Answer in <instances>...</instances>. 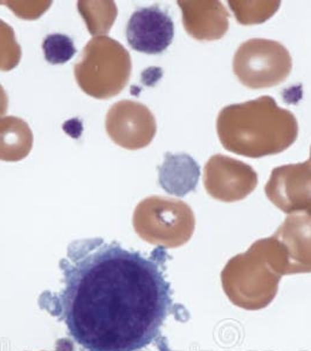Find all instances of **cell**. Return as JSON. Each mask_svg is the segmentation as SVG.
I'll return each instance as SVG.
<instances>
[{"instance_id": "obj_1", "label": "cell", "mask_w": 311, "mask_h": 351, "mask_svg": "<svg viewBox=\"0 0 311 351\" xmlns=\"http://www.w3.org/2000/svg\"><path fill=\"white\" fill-rule=\"evenodd\" d=\"M168 254L150 256L102 238L75 240L59 267L64 289L49 311L87 351H140L160 339L173 308Z\"/></svg>"}, {"instance_id": "obj_2", "label": "cell", "mask_w": 311, "mask_h": 351, "mask_svg": "<svg viewBox=\"0 0 311 351\" xmlns=\"http://www.w3.org/2000/svg\"><path fill=\"white\" fill-rule=\"evenodd\" d=\"M216 132L228 152L261 158L277 155L293 145L299 136V123L293 112L264 95L221 109Z\"/></svg>"}, {"instance_id": "obj_3", "label": "cell", "mask_w": 311, "mask_h": 351, "mask_svg": "<svg viewBox=\"0 0 311 351\" xmlns=\"http://www.w3.org/2000/svg\"><path fill=\"white\" fill-rule=\"evenodd\" d=\"M287 260L279 241L260 239L247 252L233 256L221 271V285L232 304L246 311H260L275 299Z\"/></svg>"}, {"instance_id": "obj_4", "label": "cell", "mask_w": 311, "mask_h": 351, "mask_svg": "<svg viewBox=\"0 0 311 351\" xmlns=\"http://www.w3.org/2000/svg\"><path fill=\"white\" fill-rule=\"evenodd\" d=\"M132 58L122 45L107 36H95L74 66L76 82L87 95L107 100L119 95L132 75Z\"/></svg>"}, {"instance_id": "obj_5", "label": "cell", "mask_w": 311, "mask_h": 351, "mask_svg": "<svg viewBox=\"0 0 311 351\" xmlns=\"http://www.w3.org/2000/svg\"><path fill=\"white\" fill-rule=\"evenodd\" d=\"M134 225L136 232L149 243L160 247L176 248L191 239L196 217L183 200L151 196L137 205Z\"/></svg>"}, {"instance_id": "obj_6", "label": "cell", "mask_w": 311, "mask_h": 351, "mask_svg": "<svg viewBox=\"0 0 311 351\" xmlns=\"http://www.w3.org/2000/svg\"><path fill=\"white\" fill-rule=\"evenodd\" d=\"M293 68L290 53L269 39H251L240 45L233 58V72L251 89L275 87L287 80Z\"/></svg>"}, {"instance_id": "obj_7", "label": "cell", "mask_w": 311, "mask_h": 351, "mask_svg": "<svg viewBox=\"0 0 311 351\" xmlns=\"http://www.w3.org/2000/svg\"><path fill=\"white\" fill-rule=\"evenodd\" d=\"M258 173L251 165L228 156H212L203 168V185L214 199L234 203L249 196L258 186Z\"/></svg>"}, {"instance_id": "obj_8", "label": "cell", "mask_w": 311, "mask_h": 351, "mask_svg": "<svg viewBox=\"0 0 311 351\" xmlns=\"http://www.w3.org/2000/svg\"><path fill=\"white\" fill-rule=\"evenodd\" d=\"M105 129L117 145L128 150H138L151 143L157 124L155 116L145 104L124 100L109 109Z\"/></svg>"}, {"instance_id": "obj_9", "label": "cell", "mask_w": 311, "mask_h": 351, "mask_svg": "<svg viewBox=\"0 0 311 351\" xmlns=\"http://www.w3.org/2000/svg\"><path fill=\"white\" fill-rule=\"evenodd\" d=\"M264 192L268 199L284 213L311 216V160L274 169Z\"/></svg>"}, {"instance_id": "obj_10", "label": "cell", "mask_w": 311, "mask_h": 351, "mask_svg": "<svg viewBox=\"0 0 311 351\" xmlns=\"http://www.w3.org/2000/svg\"><path fill=\"white\" fill-rule=\"evenodd\" d=\"M125 36L130 47L144 54H160L172 44L175 24L171 16L158 5L140 8L129 19Z\"/></svg>"}, {"instance_id": "obj_11", "label": "cell", "mask_w": 311, "mask_h": 351, "mask_svg": "<svg viewBox=\"0 0 311 351\" xmlns=\"http://www.w3.org/2000/svg\"><path fill=\"white\" fill-rule=\"evenodd\" d=\"M185 31L199 41L219 40L229 28V14L218 0H182Z\"/></svg>"}, {"instance_id": "obj_12", "label": "cell", "mask_w": 311, "mask_h": 351, "mask_svg": "<svg viewBox=\"0 0 311 351\" xmlns=\"http://www.w3.org/2000/svg\"><path fill=\"white\" fill-rule=\"evenodd\" d=\"M273 237L284 250L287 260L286 276L311 273L310 215H289Z\"/></svg>"}, {"instance_id": "obj_13", "label": "cell", "mask_w": 311, "mask_h": 351, "mask_svg": "<svg viewBox=\"0 0 311 351\" xmlns=\"http://www.w3.org/2000/svg\"><path fill=\"white\" fill-rule=\"evenodd\" d=\"M158 182L163 190L173 196L185 197L196 190L200 168L191 156L166 152L163 164L158 168Z\"/></svg>"}, {"instance_id": "obj_14", "label": "cell", "mask_w": 311, "mask_h": 351, "mask_svg": "<svg viewBox=\"0 0 311 351\" xmlns=\"http://www.w3.org/2000/svg\"><path fill=\"white\" fill-rule=\"evenodd\" d=\"M33 140L32 130L21 117H0V160H24L32 150Z\"/></svg>"}, {"instance_id": "obj_15", "label": "cell", "mask_w": 311, "mask_h": 351, "mask_svg": "<svg viewBox=\"0 0 311 351\" xmlns=\"http://www.w3.org/2000/svg\"><path fill=\"white\" fill-rule=\"evenodd\" d=\"M279 1H228V5L241 25L261 24L279 10Z\"/></svg>"}, {"instance_id": "obj_16", "label": "cell", "mask_w": 311, "mask_h": 351, "mask_svg": "<svg viewBox=\"0 0 311 351\" xmlns=\"http://www.w3.org/2000/svg\"><path fill=\"white\" fill-rule=\"evenodd\" d=\"M42 52L48 64H64L72 60L76 54V47L72 38L61 33H53L45 38Z\"/></svg>"}, {"instance_id": "obj_17", "label": "cell", "mask_w": 311, "mask_h": 351, "mask_svg": "<svg viewBox=\"0 0 311 351\" xmlns=\"http://www.w3.org/2000/svg\"><path fill=\"white\" fill-rule=\"evenodd\" d=\"M21 59V47L13 28L0 21V71L8 72L16 68Z\"/></svg>"}, {"instance_id": "obj_18", "label": "cell", "mask_w": 311, "mask_h": 351, "mask_svg": "<svg viewBox=\"0 0 311 351\" xmlns=\"http://www.w3.org/2000/svg\"><path fill=\"white\" fill-rule=\"evenodd\" d=\"M8 108V96L4 90L3 86L0 84V116L5 115Z\"/></svg>"}, {"instance_id": "obj_19", "label": "cell", "mask_w": 311, "mask_h": 351, "mask_svg": "<svg viewBox=\"0 0 311 351\" xmlns=\"http://www.w3.org/2000/svg\"><path fill=\"white\" fill-rule=\"evenodd\" d=\"M310 160H311V148H310Z\"/></svg>"}]
</instances>
